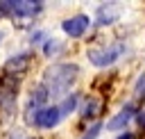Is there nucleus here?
Masks as SVG:
<instances>
[{
	"label": "nucleus",
	"instance_id": "obj_1",
	"mask_svg": "<svg viewBox=\"0 0 145 139\" xmlns=\"http://www.w3.org/2000/svg\"><path fill=\"white\" fill-rule=\"evenodd\" d=\"M77 73H79V68L75 64H54V66H50L43 73V87L48 89V96L50 98L52 96L54 98L68 96V89L77 80Z\"/></svg>",
	"mask_w": 145,
	"mask_h": 139
},
{
	"label": "nucleus",
	"instance_id": "obj_2",
	"mask_svg": "<svg viewBox=\"0 0 145 139\" xmlns=\"http://www.w3.org/2000/svg\"><path fill=\"white\" fill-rule=\"evenodd\" d=\"M41 0H0V14H9L16 18H34L36 14H41Z\"/></svg>",
	"mask_w": 145,
	"mask_h": 139
},
{
	"label": "nucleus",
	"instance_id": "obj_3",
	"mask_svg": "<svg viewBox=\"0 0 145 139\" xmlns=\"http://www.w3.org/2000/svg\"><path fill=\"white\" fill-rule=\"evenodd\" d=\"M122 52H125V43H111V46H102V48L88 50V59H91V64H95V66H109V64H113Z\"/></svg>",
	"mask_w": 145,
	"mask_h": 139
},
{
	"label": "nucleus",
	"instance_id": "obj_4",
	"mask_svg": "<svg viewBox=\"0 0 145 139\" xmlns=\"http://www.w3.org/2000/svg\"><path fill=\"white\" fill-rule=\"evenodd\" d=\"M27 121H29V123H34V125H39V128H43V130H52V128L61 121V114H59L57 105H52V107L34 109V116H32V118H27Z\"/></svg>",
	"mask_w": 145,
	"mask_h": 139
},
{
	"label": "nucleus",
	"instance_id": "obj_5",
	"mask_svg": "<svg viewBox=\"0 0 145 139\" xmlns=\"http://www.w3.org/2000/svg\"><path fill=\"white\" fill-rule=\"evenodd\" d=\"M88 25H91V18L84 16V14H77V16H72V18H66V21L61 23V30H63L68 36L79 39V36L88 30Z\"/></svg>",
	"mask_w": 145,
	"mask_h": 139
},
{
	"label": "nucleus",
	"instance_id": "obj_6",
	"mask_svg": "<svg viewBox=\"0 0 145 139\" xmlns=\"http://www.w3.org/2000/svg\"><path fill=\"white\" fill-rule=\"evenodd\" d=\"M134 114H136V107L129 103V105H125V107H122V109H120V112L106 123V128H109V130H122V128L134 118Z\"/></svg>",
	"mask_w": 145,
	"mask_h": 139
},
{
	"label": "nucleus",
	"instance_id": "obj_7",
	"mask_svg": "<svg viewBox=\"0 0 145 139\" xmlns=\"http://www.w3.org/2000/svg\"><path fill=\"white\" fill-rule=\"evenodd\" d=\"M118 16H120L118 2H106V5H102L97 9V25H111Z\"/></svg>",
	"mask_w": 145,
	"mask_h": 139
},
{
	"label": "nucleus",
	"instance_id": "obj_8",
	"mask_svg": "<svg viewBox=\"0 0 145 139\" xmlns=\"http://www.w3.org/2000/svg\"><path fill=\"white\" fill-rule=\"evenodd\" d=\"M77 103H79V96H77V93H68V96H63V103H61V105H57V109H59L61 118H63V116H68L70 112H75Z\"/></svg>",
	"mask_w": 145,
	"mask_h": 139
},
{
	"label": "nucleus",
	"instance_id": "obj_9",
	"mask_svg": "<svg viewBox=\"0 0 145 139\" xmlns=\"http://www.w3.org/2000/svg\"><path fill=\"white\" fill-rule=\"evenodd\" d=\"M50 96H48V89L43 87V84H36L34 89H32V98H29V105H34V109H41V105L48 100Z\"/></svg>",
	"mask_w": 145,
	"mask_h": 139
},
{
	"label": "nucleus",
	"instance_id": "obj_10",
	"mask_svg": "<svg viewBox=\"0 0 145 139\" xmlns=\"http://www.w3.org/2000/svg\"><path fill=\"white\" fill-rule=\"evenodd\" d=\"M27 64H29V55H27V52H23V55H18V57H11V59H9L7 71H16V75H18L23 68H27Z\"/></svg>",
	"mask_w": 145,
	"mask_h": 139
},
{
	"label": "nucleus",
	"instance_id": "obj_11",
	"mask_svg": "<svg viewBox=\"0 0 145 139\" xmlns=\"http://www.w3.org/2000/svg\"><path fill=\"white\" fill-rule=\"evenodd\" d=\"M100 109H102V103L100 100H95V98H88L86 100V105H84V109H82V116H91V118H95L97 114H100Z\"/></svg>",
	"mask_w": 145,
	"mask_h": 139
},
{
	"label": "nucleus",
	"instance_id": "obj_12",
	"mask_svg": "<svg viewBox=\"0 0 145 139\" xmlns=\"http://www.w3.org/2000/svg\"><path fill=\"white\" fill-rule=\"evenodd\" d=\"M43 52H45V57H57V55L61 52V43H59L57 39H48V43H45Z\"/></svg>",
	"mask_w": 145,
	"mask_h": 139
},
{
	"label": "nucleus",
	"instance_id": "obj_13",
	"mask_svg": "<svg viewBox=\"0 0 145 139\" xmlns=\"http://www.w3.org/2000/svg\"><path fill=\"white\" fill-rule=\"evenodd\" d=\"M100 130H102V123L100 121H95L88 130H86V134L82 137V139H97V134H100Z\"/></svg>",
	"mask_w": 145,
	"mask_h": 139
},
{
	"label": "nucleus",
	"instance_id": "obj_14",
	"mask_svg": "<svg viewBox=\"0 0 145 139\" xmlns=\"http://www.w3.org/2000/svg\"><path fill=\"white\" fill-rule=\"evenodd\" d=\"M118 139H136V137H134V132H122Z\"/></svg>",
	"mask_w": 145,
	"mask_h": 139
},
{
	"label": "nucleus",
	"instance_id": "obj_15",
	"mask_svg": "<svg viewBox=\"0 0 145 139\" xmlns=\"http://www.w3.org/2000/svg\"><path fill=\"white\" fill-rule=\"evenodd\" d=\"M0 39H2V34H0Z\"/></svg>",
	"mask_w": 145,
	"mask_h": 139
}]
</instances>
